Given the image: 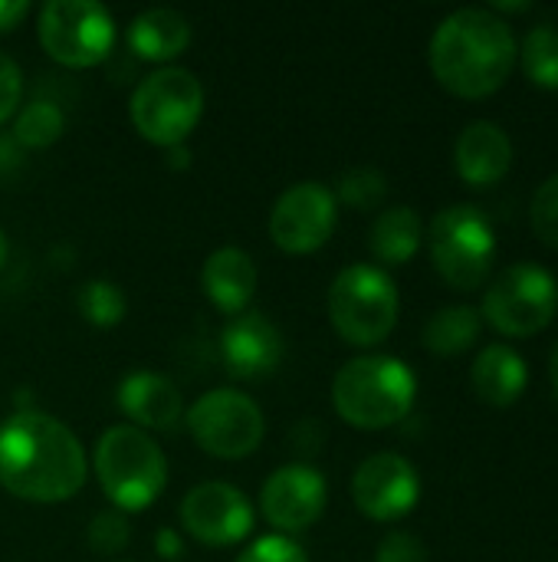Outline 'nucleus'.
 I'll return each instance as SVG.
<instances>
[{
	"label": "nucleus",
	"instance_id": "nucleus-1",
	"mask_svg": "<svg viewBox=\"0 0 558 562\" xmlns=\"http://www.w3.org/2000/svg\"><path fill=\"white\" fill-rule=\"evenodd\" d=\"M89 477L79 438L53 415L23 408L0 425V487L26 504H66Z\"/></svg>",
	"mask_w": 558,
	"mask_h": 562
},
{
	"label": "nucleus",
	"instance_id": "nucleus-2",
	"mask_svg": "<svg viewBox=\"0 0 558 562\" xmlns=\"http://www.w3.org/2000/svg\"><path fill=\"white\" fill-rule=\"evenodd\" d=\"M434 79L460 99H487L516 66L513 26L490 7H464L444 16L428 46Z\"/></svg>",
	"mask_w": 558,
	"mask_h": 562
},
{
	"label": "nucleus",
	"instance_id": "nucleus-3",
	"mask_svg": "<svg viewBox=\"0 0 558 562\" xmlns=\"http://www.w3.org/2000/svg\"><path fill=\"white\" fill-rule=\"evenodd\" d=\"M418 398L414 372L395 356L349 359L332 382L335 415L358 431H385L405 422Z\"/></svg>",
	"mask_w": 558,
	"mask_h": 562
},
{
	"label": "nucleus",
	"instance_id": "nucleus-4",
	"mask_svg": "<svg viewBox=\"0 0 558 562\" xmlns=\"http://www.w3.org/2000/svg\"><path fill=\"white\" fill-rule=\"evenodd\" d=\"M95 477L102 494L112 501L118 514H141L148 510L164 484H168V461L155 438L135 425H115L99 435L95 441Z\"/></svg>",
	"mask_w": 558,
	"mask_h": 562
},
{
	"label": "nucleus",
	"instance_id": "nucleus-5",
	"mask_svg": "<svg viewBox=\"0 0 558 562\" xmlns=\"http://www.w3.org/2000/svg\"><path fill=\"white\" fill-rule=\"evenodd\" d=\"M398 286L375 263H352L335 273L329 286V319L339 339L355 349L385 342L398 323Z\"/></svg>",
	"mask_w": 558,
	"mask_h": 562
},
{
	"label": "nucleus",
	"instance_id": "nucleus-6",
	"mask_svg": "<svg viewBox=\"0 0 558 562\" xmlns=\"http://www.w3.org/2000/svg\"><path fill=\"white\" fill-rule=\"evenodd\" d=\"M201 115L204 86L191 69L181 66H161L148 72L128 99V119L135 132L158 148L184 145L197 128Z\"/></svg>",
	"mask_w": 558,
	"mask_h": 562
},
{
	"label": "nucleus",
	"instance_id": "nucleus-7",
	"mask_svg": "<svg viewBox=\"0 0 558 562\" xmlns=\"http://www.w3.org/2000/svg\"><path fill=\"white\" fill-rule=\"evenodd\" d=\"M428 254L451 290H480L493 270L497 234L477 204H451L428 227Z\"/></svg>",
	"mask_w": 558,
	"mask_h": 562
},
{
	"label": "nucleus",
	"instance_id": "nucleus-8",
	"mask_svg": "<svg viewBox=\"0 0 558 562\" xmlns=\"http://www.w3.org/2000/svg\"><path fill=\"white\" fill-rule=\"evenodd\" d=\"M558 313V283L556 277L533 263H513L506 267L490 290L483 293L480 316L510 339H529L543 333Z\"/></svg>",
	"mask_w": 558,
	"mask_h": 562
},
{
	"label": "nucleus",
	"instance_id": "nucleus-9",
	"mask_svg": "<svg viewBox=\"0 0 558 562\" xmlns=\"http://www.w3.org/2000/svg\"><path fill=\"white\" fill-rule=\"evenodd\" d=\"M39 46L66 69H92L115 46V16L95 0H49L36 16Z\"/></svg>",
	"mask_w": 558,
	"mask_h": 562
},
{
	"label": "nucleus",
	"instance_id": "nucleus-10",
	"mask_svg": "<svg viewBox=\"0 0 558 562\" xmlns=\"http://www.w3.org/2000/svg\"><path fill=\"white\" fill-rule=\"evenodd\" d=\"M187 431L204 454L240 461L263 445L266 418L260 405L237 389H214L187 408Z\"/></svg>",
	"mask_w": 558,
	"mask_h": 562
},
{
	"label": "nucleus",
	"instance_id": "nucleus-11",
	"mask_svg": "<svg viewBox=\"0 0 558 562\" xmlns=\"http://www.w3.org/2000/svg\"><path fill=\"white\" fill-rule=\"evenodd\" d=\"M339 224V201L319 181H299L286 188L270 211V240L293 257L316 254L329 244Z\"/></svg>",
	"mask_w": 558,
	"mask_h": 562
},
{
	"label": "nucleus",
	"instance_id": "nucleus-12",
	"mask_svg": "<svg viewBox=\"0 0 558 562\" xmlns=\"http://www.w3.org/2000/svg\"><path fill=\"white\" fill-rule=\"evenodd\" d=\"M178 520L187 537L204 547H237L253 533V507L243 491L224 481H207L187 491L178 507Z\"/></svg>",
	"mask_w": 558,
	"mask_h": 562
},
{
	"label": "nucleus",
	"instance_id": "nucleus-13",
	"mask_svg": "<svg viewBox=\"0 0 558 562\" xmlns=\"http://www.w3.org/2000/svg\"><path fill=\"white\" fill-rule=\"evenodd\" d=\"M352 501L375 524L405 520L421 501V477L401 454L382 451L358 464L352 474Z\"/></svg>",
	"mask_w": 558,
	"mask_h": 562
},
{
	"label": "nucleus",
	"instance_id": "nucleus-14",
	"mask_svg": "<svg viewBox=\"0 0 558 562\" xmlns=\"http://www.w3.org/2000/svg\"><path fill=\"white\" fill-rule=\"evenodd\" d=\"M329 504L326 477L309 464H283L260 487V514L280 533H303L316 527Z\"/></svg>",
	"mask_w": 558,
	"mask_h": 562
},
{
	"label": "nucleus",
	"instance_id": "nucleus-15",
	"mask_svg": "<svg viewBox=\"0 0 558 562\" xmlns=\"http://www.w3.org/2000/svg\"><path fill=\"white\" fill-rule=\"evenodd\" d=\"M283 356H286L283 333L260 310H247L234 316L220 333V362L230 379L260 382L280 369Z\"/></svg>",
	"mask_w": 558,
	"mask_h": 562
},
{
	"label": "nucleus",
	"instance_id": "nucleus-16",
	"mask_svg": "<svg viewBox=\"0 0 558 562\" xmlns=\"http://www.w3.org/2000/svg\"><path fill=\"white\" fill-rule=\"evenodd\" d=\"M454 168L470 188H493L513 168V142L497 122H470L454 145Z\"/></svg>",
	"mask_w": 558,
	"mask_h": 562
},
{
	"label": "nucleus",
	"instance_id": "nucleus-17",
	"mask_svg": "<svg viewBox=\"0 0 558 562\" xmlns=\"http://www.w3.org/2000/svg\"><path fill=\"white\" fill-rule=\"evenodd\" d=\"M122 415L135 425V428H148V431H174L184 412L181 392L168 375L158 372H132L122 379L118 395H115Z\"/></svg>",
	"mask_w": 558,
	"mask_h": 562
},
{
	"label": "nucleus",
	"instance_id": "nucleus-18",
	"mask_svg": "<svg viewBox=\"0 0 558 562\" xmlns=\"http://www.w3.org/2000/svg\"><path fill=\"white\" fill-rule=\"evenodd\" d=\"M257 263L247 250L240 247H220L204 260L201 270V286L204 296L224 313V316H240L250 310V300L257 293Z\"/></svg>",
	"mask_w": 558,
	"mask_h": 562
},
{
	"label": "nucleus",
	"instance_id": "nucleus-19",
	"mask_svg": "<svg viewBox=\"0 0 558 562\" xmlns=\"http://www.w3.org/2000/svg\"><path fill=\"white\" fill-rule=\"evenodd\" d=\"M470 382L483 405L510 408L523 398V392L529 385V369H526V359L513 346L493 342L477 352V359L470 366Z\"/></svg>",
	"mask_w": 558,
	"mask_h": 562
},
{
	"label": "nucleus",
	"instance_id": "nucleus-20",
	"mask_svg": "<svg viewBox=\"0 0 558 562\" xmlns=\"http://www.w3.org/2000/svg\"><path fill=\"white\" fill-rule=\"evenodd\" d=\"M128 46L145 63H171L191 46V23L171 7H151L128 23Z\"/></svg>",
	"mask_w": 558,
	"mask_h": 562
},
{
	"label": "nucleus",
	"instance_id": "nucleus-21",
	"mask_svg": "<svg viewBox=\"0 0 558 562\" xmlns=\"http://www.w3.org/2000/svg\"><path fill=\"white\" fill-rule=\"evenodd\" d=\"M424 244V224L414 207L398 204L375 217L368 231V250L385 267H405Z\"/></svg>",
	"mask_w": 558,
	"mask_h": 562
},
{
	"label": "nucleus",
	"instance_id": "nucleus-22",
	"mask_svg": "<svg viewBox=\"0 0 558 562\" xmlns=\"http://www.w3.org/2000/svg\"><path fill=\"white\" fill-rule=\"evenodd\" d=\"M483 329V316L477 306H444L424 326V349L434 356H460L467 352Z\"/></svg>",
	"mask_w": 558,
	"mask_h": 562
},
{
	"label": "nucleus",
	"instance_id": "nucleus-23",
	"mask_svg": "<svg viewBox=\"0 0 558 562\" xmlns=\"http://www.w3.org/2000/svg\"><path fill=\"white\" fill-rule=\"evenodd\" d=\"M62 128H66L62 109H59L56 102L36 99V102L23 105V109L16 112V122H13V132H10V135H13V142H16L20 148L39 151V148L56 145L59 135H62Z\"/></svg>",
	"mask_w": 558,
	"mask_h": 562
},
{
	"label": "nucleus",
	"instance_id": "nucleus-24",
	"mask_svg": "<svg viewBox=\"0 0 558 562\" xmlns=\"http://www.w3.org/2000/svg\"><path fill=\"white\" fill-rule=\"evenodd\" d=\"M523 72L539 89H558V26H536L520 46Z\"/></svg>",
	"mask_w": 558,
	"mask_h": 562
},
{
	"label": "nucleus",
	"instance_id": "nucleus-25",
	"mask_svg": "<svg viewBox=\"0 0 558 562\" xmlns=\"http://www.w3.org/2000/svg\"><path fill=\"white\" fill-rule=\"evenodd\" d=\"M76 306L82 313V319L95 329H112L125 319L128 313V300L122 293L118 283L112 280H89L79 296H76Z\"/></svg>",
	"mask_w": 558,
	"mask_h": 562
},
{
	"label": "nucleus",
	"instance_id": "nucleus-26",
	"mask_svg": "<svg viewBox=\"0 0 558 562\" xmlns=\"http://www.w3.org/2000/svg\"><path fill=\"white\" fill-rule=\"evenodd\" d=\"M385 194H388V178L378 168H349L339 178L335 201H342L352 211H375L382 207Z\"/></svg>",
	"mask_w": 558,
	"mask_h": 562
},
{
	"label": "nucleus",
	"instance_id": "nucleus-27",
	"mask_svg": "<svg viewBox=\"0 0 558 562\" xmlns=\"http://www.w3.org/2000/svg\"><path fill=\"white\" fill-rule=\"evenodd\" d=\"M86 540H89V550L99 553V557H115L128 547L132 540V527L125 520V514L118 510H102L92 517L89 530H86Z\"/></svg>",
	"mask_w": 558,
	"mask_h": 562
},
{
	"label": "nucleus",
	"instance_id": "nucleus-28",
	"mask_svg": "<svg viewBox=\"0 0 558 562\" xmlns=\"http://www.w3.org/2000/svg\"><path fill=\"white\" fill-rule=\"evenodd\" d=\"M529 221H533V234L546 247L558 250V175L536 188L529 204Z\"/></svg>",
	"mask_w": 558,
	"mask_h": 562
},
{
	"label": "nucleus",
	"instance_id": "nucleus-29",
	"mask_svg": "<svg viewBox=\"0 0 558 562\" xmlns=\"http://www.w3.org/2000/svg\"><path fill=\"white\" fill-rule=\"evenodd\" d=\"M237 562H309V557L296 540L273 533V537H260L250 550L237 557Z\"/></svg>",
	"mask_w": 558,
	"mask_h": 562
},
{
	"label": "nucleus",
	"instance_id": "nucleus-30",
	"mask_svg": "<svg viewBox=\"0 0 558 562\" xmlns=\"http://www.w3.org/2000/svg\"><path fill=\"white\" fill-rule=\"evenodd\" d=\"M375 562H428V547L414 533L395 530L378 543Z\"/></svg>",
	"mask_w": 558,
	"mask_h": 562
},
{
	"label": "nucleus",
	"instance_id": "nucleus-31",
	"mask_svg": "<svg viewBox=\"0 0 558 562\" xmlns=\"http://www.w3.org/2000/svg\"><path fill=\"white\" fill-rule=\"evenodd\" d=\"M23 99V72L20 66L0 49V125L20 109Z\"/></svg>",
	"mask_w": 558,
	"mask_h": 562
},
{
	"label": "nucleus",
	"instance_id": "nucleus-32",
	"mask_svg": "<svg viewBox=\"0 0 558 562\" xmlns=\"http://www.w3.org/2000/svg\"><path fill=\"white\" fill-rule=\"evenodd\" d=\"M155 550H158V557L164 562H178L184 557V540H181V533L178 530H171V527H161L158 533H155Z\"/></svg>",
	"mask_w": 558,
	"mask_h": 562
},
{
	"label": "nucleus",
	"instance_id": "nucleus-33",
	"mask_svg": "<svg viewBox=\"0 0 558 562\" xmlns=\"http://www.w3.org/2000/svg\"><path fill=\"white\" fill-rule=\"evenodd\" d=\"M26 13H30V3L26 0H0V33L16 30Z\"/></svg>",
	"mask_w": 558,
	"mask_h": 562
},
{
	"label": "nucleus",
	"instance_id": "nucleus-34",
	"mask_svg": "<svg viewBox=\"0 0 558 562\" xmlns=\"http://www.w3.org/2000/svg\"><path fill=\"white\" fill-rule=\"evenodd\" d=\"M20 145L13 142V135H7V138H0V168H10L16 158H20V151H16Z\"/></svg>",
	"mask_w": 558,
	"mask_h": 562
},
{
	"label": "nucleus",
	"instance_id": "nucleus-35",
	"mask_svg": "<svg viewBox=\"0 0 558 562\" xmlns=\"http://www.w3.org/2000/svg\"><path fill=\"white\" fill-rule=\"evenodd\" d=\"M168 155H171V161H168V165H171V168H178V171L191 165V151H187L184 145H178V148H168Z\"/></svg>",
	"mask_w": 558,
	"mask_h": 562
},
{
	"label": "nucleus",
	"instance_id": "nucleus-36",
	"mask_svg": "<svg viewBox=\"0 0 558 562\" xmlns=\"http://www.w3.org/2000/svg\"><path fill=\"white\" fill-rule=\"evenodd\" d=\"M549 379H553V392H556L558 398V342L556 349H553V359H549Z\"/></svg>",
	"mask_w": 558,
	"mask_h": 562
},
{
	"label": "nucleus",
	"instance_id": "nucleus-37",
	"mask_svg": "<svg viewBox=\"0 0 558 562\" xmlns=\"http://www.w3.org/2000/svg\"><path fill=\"white\" fill-rule=\"evenodd\" d=\"M7 260H10V244H7V234H3V227H0V273H3V267H7Z\"/></svg>",
	"mask_w": 558,
	"mask_h": 562
}]
</instances>
